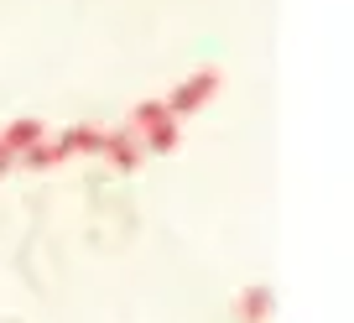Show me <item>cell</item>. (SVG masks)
<instances>
[{
	"label": "cell",
	"instance_id": "1",
	"mask_svg": "<svg viewBox=\"0 0 354 323\" xmlns=\"http://www.w3.org/2000/svg\"><path fill=\"white\" fill-rule=\"evenodd\" d=\"M214 94H219V68H198V73H188L162 104H167V115H172V120H188V115L203 110Z\"/></svg>",
	"mask_w": 354,
	"mask_h": 323
},
{
	"label": "cell",
	"instance_id": "7",
	"mask_svg": "<svg viewBox=\"0 0 354 323\" xmlns=\"http://www.w3.org/2000/svg\"><path fill=\"white\" fill-rule=\"evenodd\" d=\"M240 318H245V323H266V318H271V287H245Z\"/></svg>",
	"mask_w": 354,
	"mask_h": 323
},
{
	"label": "cell",
	"instance_id": "2",
	"mask_svg": "<svg viewBox=\"0 0 354 323\" xmlns=\"http://www.w3.org/2000/svg\"><path fill=\"white\" fill-rule=\"evenodd\" d=\"M68 156H73V146H68V131H63V136H42L37 146H26V151L16 156V167L47 172V167H57V162H68Z\"/></svg>",
	"mask_w": 354,
	"mask_h": 323
},
{
	"label": "cell",
	"instance_id": "8",
	"mask_svg": "<svg viewBox=\"0 0 354 323\" xmlns=\"http://www.w3.org/2000/svg\"><path fill=\"white\" fill-rule=\"evenodd\" d=\"M68 146H73V156H100L104 151V131L100 125H73V131H68Z\"/></svg>",
	"mask_w": 354,
	"mask_h": 323
},
{
	"label": "cell",
	"instance_id": "3",
	"mask_svg": "<svg viewBox=\"0 0 354 323\" xmlns=\"http://www.w3.org/2000/svg\"><path fill=\"white\" fill-rule=\"evenodd\" d=\"M104 162H110V167H120V172H136L146 162V151H141V141H136V131H104Z\"/></svg>",
	"mask_w": 354,
	"mask_h": 323
},
{
	"label": "cell",
	"instance_id": "5",
	"mask_svg": "<svg viewBox=\"0 0 354 323\" xmlns=\"http://www.w3.org/2000/svg\"><path fill=\"white\" fill-rule=\"evenodd\" d=\"M136 141H141V151L167 156V151H177V141H183V120H162V125H151V131H141Z\"/></svg>",
	"mask_w": 354,
	"mask_h": 323
},
{
	"label": "cell",
	"instance_id": "6",
	"mask_svg": "<svg viewBox=\"0 0 354 323\" xmlns=\"http://www.w3.org/2000/svg\"><path fill=\"white\" fill-rule=\"evenodd\" d=\"M162 120H172V115H167V104H162V100H141V104L131 110V120H125V131L141 136V131H151V125H162Z\"/></svg>",
	"mask_w": 354,
	"mask_h": 323
},
{
	"label": "cell",
	"instance_id": "4",
	"mask_svg": "<svg viewBox=\"0 0 354 323\" xmlns=\"http://www.w3.org/2000/svg\"><path fill=\"white\" fill-rule=\"evenodd\" d=\"M42 136H47V125H42V120H32V115H21V120H11L6 131H0V141L11 146V156H21L26 146H37Z\"/></svg>",
	"mask_w": 354,
	"mask_h": 323
},
{
	"label": "cell",
	"instance_id": "9",
	"mask_svg": "<svg viewBox=\"0 0 354 323\" xmlns=\"http://www.w3.org/2000/svg\"><path fill=\"white\" fill-rule=\"evenodd\" d=\"M11 167H16V156H11V146L0 141V178H6V172H11Z\"/></svg>",
	"mask_w": 354,
	"mask_h": 323
}]
</instances>
